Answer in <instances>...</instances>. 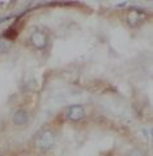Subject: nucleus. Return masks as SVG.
<instances>
[{"instance_id": "1", "label": "nucleus", "mask_w": 153, "mask_h": 156, "mask_svg": "<svg viewBox=\"0 0 153 156\" xmlns=\"http://www.w3.org/2000/svg\"><path fill=\"white\" fill-rule=\"evenodd\" d=\"M54 143H56V137H54V134L50 130L40 132L36 137V141H35L36 147L40 148L41 151H48V150H50L54 146Z\"/></svg>"}, {"instance_id": "2", "label": "nucleus", "mask_w": 153, "mask_h": 156, "mask_svg": "<svg viewBox=\"0 0 153 156\" xmlns=\"http://www.w3.org/2000/svg\"><path fill=\"white\" fill-rule=\"evenodd\" d=\"M147 17H148V16H147L143 10L133 8L126 14V21H127V23L131 27H139L140 25H143L144 22L147 21Z\"/></svg>"}, {"instance_id": "3", "label": "nucleus", "mask_w": 153, "mask_h": 156, "mask_svg": "<svg viewBox=\"0 0 153 156\" xmlns=\"http://www.w3.org/2000/svg\"><path fill=\"white\" fill-rule=\"evenodd\" d=\"M85 118V108L80 105H73L67 110V119L71 121H79Z\"/></svg>"}, {"instance_id": "4", "label": "nucleus", "mask_w": 153, "mask_h": 156, "mask_svg": "<svg viewBox=\"0 0 153 156\" xmlns=\"http://www.w3.org/2000/svg\"><path fill=\"white\" fill-rule=\"evenodd\" d=\"M31 41L34 44V47L37 48V49H44L46 47V43H48V39H46V35L44 34L41 31H36L32 34L31 36Z\"/></svg>"}, {"instance_id": "5", "label": "nucleus", "mask_w": 153, "mask_h": 156, "mask_svg": "<svg viewBox=\"0 0 153 156\" xmlns=\"http://www.w3.org/2000/svg\"><path fill=\"white\" fill-rule=\"evenodd\" d=\"M13 121H14V124H17V125H25V124H27V121H29V115H27L25 110H19L17 112H14Z\"/></svg>"}, {"instance_id": "6", "label": "nucleus", "mask_w": 153, "mask_h": 156, "mask_svg": "<svg viewBox=\"0 0 153 156\" xmlns=\"http://www.w3.org/2000/svg\"><path fill=\"white\" fill-rule=\"evenodd\" d=\"M17 35H18V32L15 31L13 27H10L9 30H7L4 32V37H8V39H15V37H17Z\"/></svg>"}, {"instance_id": "7", "label": "nucleus", "mask_w": 153, "mask_h": 156, "mask_svg": "<svg viewBox=\"0 0 153 156\" xmlns=\"http://www.w3.org/2000/svg\"><path fill=\"white\" fill-rule=\"evenodd\" d=\"M130 156H143V154H141L140 151H133Z\"/></svg>"}]
</instances>
